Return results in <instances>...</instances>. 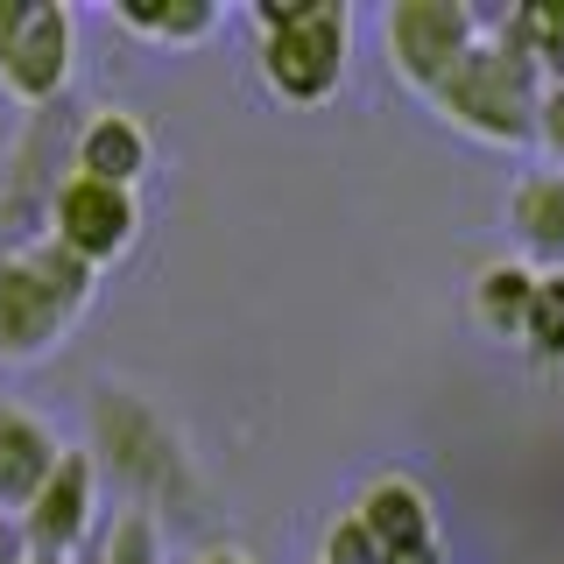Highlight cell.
<instances>
[{"label":"cell","mask_w":564,"mask_h":564,"mask_svg":"<svg viewBox=\"0 0 564 564\" xmlns=\"http://www.w3.org/2000/svg\"><path fill=\"white\" fill-rule=\"evenodd\" d=\"M93 296H99V269H85L50 234L35 247L0 254V360L8 367L50 360L70 339V325L93 311Z\"/></svg>","instance_id":"cell-1"},{"label":"cell","mask_w":564,"mask_h":564,"mask_svg":"<svg viewBox=\"0 0 564 564\" xmlns=\"http://www.w3.org/2000/svg\"><path fill=\"white\" fill-rule=\"evenodd\" d=\"M437 106L458 134L494 141V149H522L536 141V106H543V70L516 43H487L437 85Z\"/></svg>","instance_id":"cell-2"},{"label":"cell","mask_w":564,"mask_h":564,"mask_svg":"<svg viewBox=\"0 0 564 564\" xmlns=\"http://www.w3.org/2000/svg\"><path fill=\"white\" fill-rule=\"evenodd\" d=\"M346 22L352 14L339 0H261L254 29H261V70L282 99L317 106L339 93L346 78Z\"/></svg>","instance_id":"cell-3"},{"label":"cell","mask_w":564,"mask_h":564,"mask_svg":"<svg viewBox=\"0 0 564 564\" xmlns=\"http://www.w3.org/2000/svg\"><path fill=\"white\" fill-rule=\"evenodd\" d=\"M93 445H99L106 466L134 487V508L141 501H163L170 508V501H191V494H198L176 431L134 395V388H99V402H93ZM170 516H176V508H170Z\"/></svg>","instance_id":"cell-4"},{"label":"cell","mask_w":564,"mask_h":564,"mask_svg":"<svg viewBox=\"0 0 564 564\" xmlns=\"http://www.w3.org/2000/svg\"><path fill=\"white\" fill-rule=\"evenodd\" d=\"M70 149H78V113L57 99L43 113H29L22 141L8 149V176H0V254L14 247H35L50 234V205L64 191Z\"/></svg>","instance_id":"cell-5"},{"label":"cell","mask_w":564,"mask_h":564,"mask_svg":"<svg viewBox=\"0 0 564 564\" xmlns=\"http://www.w3.org/2000/svg\"><path fill=\"white\" fill-rule=\"evenodd\" d=\"M70 57H78V29L57 0H0V93L29 113L64 99Z\"/></svg>","instance_id":"cell-6"},{"label":"cell","mask_w":564,"mask_h":564,"mask_svg":"<svg viewBox=\"0 0 564 564\" xmlns=\"http://www.w3.org/2000/svg\"><path fill=\"white\" fill-rule=\"evenodd\" d=\"M141 234V205L134 191H113V184H93V176H64L57 205H50V240L70 247L85 269H106L120 261Z\"/></svg>","instance_id":"cell-7"},{"label":"cell","mask_w":564,"mask_h":564,"mask_svg":"<svg viewBox=\"0 0 564 564\" xmlns=\"http://www.w3.org/2000/svg\"><path fill=\"white\" fill-rule=\"evenodd\" d=\"M473 29L480 22H473L458 0H402V8L388 14V57H395V70L410 85L437 93V85L473 57Z\"/></svg>","instance_id":"cell-8"},{"label":"cell","mask_w":564,"mask_h":564,"mask_svg":"<svg viewBox=\"0 0 564 564\" xmlns=\"http://www.w3.org/2000/svg\"><path fill=\"white\" fill-rule=\"evenodd\" d=\"M93 508H99V466L93 452H64L57 473L43 480V494L22 508V536L43 557H78V543L93 536Z\"/></svg>","instance_id":"cell-9"},{"label":"cell","mask_w":564,"mask_h":564,"mask_svg":"<svg viewBox=\"0 0 564 564\" xmlns=\"http://www.w3.org/2000/svg\"><path fill=\"white\" fill-rule=\"evenodd\" d=\"M360 529L375 536L381 564H437V529L431 501L416 494V480H375L360 494Z\"/></svg>","instance_id":"cell-10"},{"label":"cell","mask_w":564,"mask_h":564,"mask_svg":"<svg viewBox=\"0 0 564 564\" xmlns=\"http://www.w3.org/2000/svg\"><path fill=\"white\" fill-rule=\"evenodd\" d=\"M149 155L155 141L134 113L120 106H99V113L78 120V149H70V176H93V184H113V191H134L149 176Z\"/></svg>","instance_id":"cell-11"},{"label":"cell","mask_w":564,"mask_h":564,"mask_svg":"<svg viewBox=\"0 0 564 564\" xmlns=\"http://www.w3.org/2000/svg\"><path fill=\"white\" fill-rule=\"evenodd\" d=\"M57 458H64V445L43 416L0 402V516H22L43 494V480L57 473Z\"/></svg>","instance_id":"cell-12"},{"label":"cell","mask_w":564,"mask_h":564,"mask_svg":"<svg viewBox=\"0 0 564 564\" xmlns=\"http://www.w3.org/2000/svg\"><path fill=\"white\" fill-rule=\"evenodd\" d=\"M508 219H516V240L529 247L536 261H564V176L543 170V176H522L516 198H508Z\"/></svg>","instance_id":"cell-13"},{"label":"cell","mask_w":564,"mask_h":564,"mask_svg":"<svg viewBox=\"0 0 564 564\" xmlns=\"http://www.w3.org/2000/svg\"><path fill=\"white\" fill-rule=\"evenodd\" d=\"M529 296H536V275L516 269V261H494V269L473 275V317L501 339H522L529 325Z\"/></svg>","instance_id":"cell-14"},{"label":"cell","mask_w":564,"mask_h":564,"mask_svg":"<svg viewBox=\"0 0 564 564\" xmlns=\"http://www.w3.org/2000/svg\"><path fill=\"white\" fill-rule=\"evenodd\" d=\"M113 22L149 35V43H198V35L219 29V8L212 0H184V8H113Z\"/></svg>","instance_id":"cell-15"},{"label":"cell","mask_w":564,"mask_h":564,"mask_svg":"<svg viewBox=\"0 0 564 564\" xmlns=\"http://www.w3.org/2000/svg\"><path fill=\"white\" fill-rule=\"evenodd\" d=\"M522 346L536 360L564 367V269L536 275V296H529V325H522Z\"/></svg>","instance_id":"cell-16"},{"label":"cell","mask_w":564,"mask_h":564,"mask_svg":"<svg viewBox=\"0 0 564 564\" xmlns=\"http://www.w3.org/2000/svg\"><path fill=\"white\" fill-rule=\"evenodd\" d=\"M99 564H163V522H155V508H120L113 529H106Z\"/></svg>","instance_id":"cell-17"},{"label":"cell","mask_w":564,"mask_h":564,"mask_svg":"<svg viewBox=\"0 0 564 564\" xmlns=\"http://www.w3.org/2000/svg\"><path fill=\"white\" fill-rule=\"evenodd\" d=\"M317 564H381V551H375V536L360 529V516H346L339 529H332V543H325Z\"/></svg>","instance_id":"cell-18"},{"label":"cell","mask_w":564,"mask_h":564,"mask_svg":"<svg viewBox=\"0 0 564 564\" xmlns=\"http://www.w3.org/2000/svg\"><path fill=\"white\" fill-rule=\"evenodd\" d=\"M536 141H543V155H551V170L564 176V85H551L536 106Z\"/></svg>","instance_id":"cell-19"},{"label":"cell","mask_w":564,"mask_h":564,"mask_svg":"<svg viewBox=\"0 0 564 564\" xmlns=\"http://www.w3.org/2000/svg\"><path fill=\"white\" fill-rule=\"evenodd\" d=\"M0 564H29V536H22V516H0Z\"/></svg>","instance_id":"cell-20"},{"label":"cell","mask_w":564,"mask_h":564,"mask_svg":"<svg viewBox=\"0 0 564 564\" xmlns=\"http://www.w3.org/2000/svg\"><path fill=\"white\" fill-rule=\"evenodd\" d=\"M198 564H254V557H247V551H205Z\"/></svg>","instance_id":"cell-21"},{"label":"cell","mask_w":564,"mask_h":564,"mask_svg":"<svg viewBox=\"0 0 564 564\" xmlns=\"http://www.w3.org/2000/svg\"><path fill=\"white\" fill-rule=\"evenodd\" d=\"M29 564H78V557H43V551H29Z\"/></svg>","instance_id":"cell-22"}]
</instances>
